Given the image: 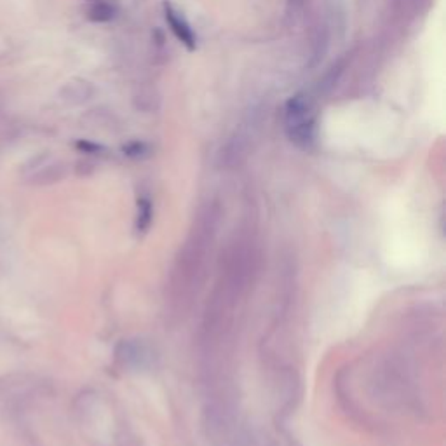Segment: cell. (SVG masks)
Wrapping results in <instances>:
<instances>
[{
	"instance_id": "1",
	"label": "cell",
	"mask_w": 446,
	"mask_h": 446,
	"mask_svg": "<svg viewBox=\"0 0 446 446\" xmlns=\"http://www.w3.org/2000/svg\"><path fill=\"white\" fill-rule=\"evenodd\" d=\"M249 135L244 131H237L227 140L220 150V162L225 167H236L244 162L249 152Z\"/></svg>"
},
{
	"instance_id": "2",
	"label": "cell",
	"mask_w": 446,
	"mask_h": 446,
	"mask_svg": "<svg viewBox=\"0 0 446 446\" xmlns=\"http://www.w3.org/2000/svg\"><path fill=\"white\" fill-rule=\"evenodd\" d=\"M164 16H166L167 25H170L171 32L175 37L182 42L189 51H194L197 48V38H195L194 30L190 28L189 21L183 18V14L178 9H175L171 4H164Z\"/></svg>"
},
{
	"instance_id": "3",
	"label": "cell",
	"mask_w": 446,
	"mask_h": 446,
	"mask_svg": "<svg viewBox=\"0 0 446 446\" xmlns=\"http://www.w3.org/2000/svg\"><path fill=\"white\" fill-rule=\"evenodd\" d=\"M95 93L96 89L91 82L81 79V77H76V79H70L68 82H65L58 95H60V100L63 101V103L77 107V105H84L88 103L89 100H93Z\"/></svg>"
},
{
	"instance_id": "4",
	"label": "cell",
	"mask_w": 446,
	"mask_h": 446,
	"mask_svg": "<svg viewBox=\"0 0 446 446\" xmlns=\"http://www.w3.org/2000/svg\"><path fill=\"white\" fill-rule=\"evenodd\" d=\"M284 119H286V128L295 126V124L304 123V120L312 119V100L305 93L291 96L288 100L286 108H284Z\"/></svg>"
},
{
	"instance_id": "5",
	"label": "cell",
	"mask_w": 446,
	"mask_h": 446,
	"mask_svg": "<svg viewBox=\"0 0 446 446\" xmlns=\"http://www.w3.org/2000/svg\"><path fill=\"white\" fill-rule=\"evenodd\" d=\"M289 140L300 148H311L316 142V124L314 119L304 120V123L295 124V126L286 128Z\"/></svg>"
},
{
	"instance_id": "6",
	"label": "cell",
	"mask_w": 446,
	"mask_h": 446,
	"mask_svg": "<svg viewBox=\"0 0 446 446\" xmlns=\"http://www.w3.org/2000/svg\"><path fill=\"white\" fill-rule=\"evenodd\" d=\"M133 107L138 112L145 113L157 112L160 108L159 93L154 88H145V85H142V88H138L133 93Z\"/></svg>"
},
{
	"instance_id": "7",
	"label": "cell",
	"mask_w": 446,
	"mask_h": 446,
	"mask_svg": "<svg viewBox=\"0 0 446 446\" xmlns=\"http://www.w3.org/2000/svg\"><path fill=\"white\" fill-rule=\"evenodd\" d=\"M66 175V166L61 162H54L49 164V166H44L42 170H38L37 173H33L32 178H30V183L33 185H51V183L60 182L61 178H65Z\"/></svg>"
},
{
	"instance_id": "8",
	"label": "cell",
	"mask_w": 446,
	"mask_h": 446,
	"mask_svg": "<svg viewBox=\"0 0 446 446\" xmlns=\"http://www.w3.org/2000/svg\"><path fill=\"white\" fill-rule=\"evenodd\" d=\"M347 68V56L340 58L336 63L331 65V68L328 70L326 73H324L323 79L319 81V93H323V95H328V93L331 91V89L335 88L336 84H338L340 77L343 76V70Z\"/></svg>"
},
{
	"instance_id": "9",
	"label": "cell",
	"mask_w": 446,
	"mask_h": 446,
	"mask_svg": "<svg viewBox=\"0 0 446 446\" xmlns=\"http://www.w3.org/2000/svg\"><path fill=\"white\" fill-rule=\"evenodd\" d=\"M88 18L95 23H108L115 18V9H113L110 4L95 0V2L89 6Z\"/></svg>"
},
{
	"instance_id": "10",
	"label": "cell",
	"mask_w": 446,
	"mask_h": 446,
	"mask_svg": "<svg viewBox=\"0 0 446 446\" xmlns=\"http://www.w3.org/2000/svg\"><path fill=\"white\" fill-rule=\"evenodd\" d=\"M152 214H154V209H152V204L148 199L142 197L138 201V218H136V229L138 232H145V230L150 227L152 223Z\"/></svg>"
},
{
	"instance_id": "11",
	"label": "cell",
	"mask_w": 446,
	"mask_h": 446,
	"mask_svg": "<svg viewBox=\"0 0 446 446\" xmlns=\"http://www.w3.org/2000/svg\"><path fill=\"white\" fill-rule=\"evenodd\" d=\"M326 51H328V35H326V32H321L319 30V35H318V38H316V44H314V53H312V61H311V65L314 66V65H318L321 60H323V56L324 54H326Z\"/></svg>"
},
{
	"instance_id": "12",
	"label": "cell",
	"mask_w": 446,
	"mask_h": 446,
	"mask_svg": "<svg viewBox=\"0 0 446 446\" xmlns=\"http://www.w3.org/2000/svg\"><path fill=\"white\" fill-rule=\"evenodd\" d=\"M124 154L128 155V157L131 159H143L147 157L148 152H150V148H148L147 143L143 142H131L128 145H124Z\"/></svg>"
},
{
	"instance_id": "13",
	"label": "cell",
	"mask_w": 446,
	"mask_h": 446,
	"mask_svg": "<svg viewBox=\"0 0 446 446\" xmlns=\"http://www.w3.org/2000/svg\"><path fill=\"white\" fill-rule=\"evenodd\" d=\"M77 148H79V150L88 152V154H96V152L101 150L100 145L89 143V142H77Z\"/></svg>"
},
{
	"instance_id": "14",
	"label": "cell",
	"mask_w": 446,
	"mask_h": 446,
	"mask_svg": "<svg viewBox=\"0 0 446 446\" xmlns=\"http://www.w3.org/2000/svg\"><path fill=\"white\" fill-rule=\"evenodd\" d=\"M2 107H4V96H2V93H0V110H2Z\"/></svg>"
}]
</instances>
